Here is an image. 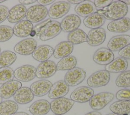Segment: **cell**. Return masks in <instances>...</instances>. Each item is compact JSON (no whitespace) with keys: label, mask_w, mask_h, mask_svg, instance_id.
<instances>
[{"label":"cell","mask_w":130,"mask_h":115,"mask_svg":"<svg viewBox=\"0 0 130 115\" xmlns=\"http://www.w3.org/2000/svg\"><path fill=\"white\" fill-rule=\"evenodd\" d=\"M96 12L105 19L114 21L124 18L128 12V7L120 0L115 1L107 7L98 10Z\"/></svg>","instance_id":"6da1fadb"},{"label":"cell","mask_w":130,"mask_h":115,"mask_svg":"<svg viewBox=\"0 0 130 115\" xmlns=\"http://www.w3.org/2000/svg\"><path fill=\"white\" fill-rule=\"evenodd\" d=\"M114 94L108 92H103L93 95L89 101L90 107L95 111L104 108L114 98Z\"/></svg>","instance_id":"7a4b0ae2"},{"label":"cell","mask_w":130,"mask_h":115,"mask_svg":"<svg viewBox=\"0 0 130 115\" xmlns=\"http://www.w3.org/2000/svg\"><path fill=\"white\" fill-rule=\"evenodd\" d=\"M75 102L66 97H61L53 100L50 103V109L54 114L63 115L72 108Z\"/></svg>","instance_id":"3957f363"},{"label":"cell","mask_w":130,"mask_h":115,"mask_svg":"<svg viewBox=\"0 0 130 115\" xmlns=\"http://www.w3.org/2000/svg\"><path fill=\"white\" fill-rule=\"evenodd\" d=\"M47 8L40 5H35L27 9L26 20L31 23H38L43 20L48 15Z\"/></svg>","instance_id":"277c9868"},{"label":"cell","mask_w":130,"mask_h":115,"mask_svg":"<svg viewBox=\"0 0 130 115\" xmlns=\"http://www.w3.org/2000/svg\"><path fill=\"white\" fill-rule=\"evenodd\" d=\"M110 79V73L106 70H101L91 74L87 80V84L90 88H98L107 85Z\"/></svg>","instance_id":"5b68a950"},{"label":"cell","mask_w":130,"mask_h":115,"mask_svg":"<svg viewBox=\"0 0 130 115\" xmlns=\"http://www.w3.org/2000/svg\"><path fill=\"white\" fill-rule=\"evenodd\" d=\"M86 74V72L83 69L76 67L67 72L64 81L69 86H76L84 80Z\"/></svg>","instance_id":"8992f818"},{"label":"cell","mask_w":130,"mask_h":115,"mask_svg":"<svg viewBox=\"0 0 130 115\" xmlns=\"http://www.w3.org/2000/svg\"><path fill=\"white\" fill-rule=\"evenodd\" d=\"M36 68L35 66L29 64L23 65L14 71V78L19 82H29L36 76Z\"/></svg>","instance_id":"52a82bcc"},{"label":"cell","mask_w":130,"mask_h":115,"mask_svg":"<svg viewBox=\"0 0 130 115\" xmlns=\"http://www.w3.org/2000/svg\"><path fill=\"white\" fill-rule=\"evenodd\" d=\"M94 95L93 90L87 86H81L75 89L71 94L70 98L74 102L85 103L89 101Z\"/></svg>","instance_id":"ba28073f"},{"label":"cell","mask_w":130,"mask_h":115,"mask_svg":"<svg viewBox=\"0 0 130 115\" xmlns=\"http://www.w3.org/2000/svg\"><path fill=\"white\" fill-rule=\"evenodd\" d=\"M37 46V41L33 38L28 37L17 43L14 47V50L19 54L27 56L32 54Z\"/></svg>","instance_id":"9c48e42d"},{"label":"cell","mask_w":130,"mask_h":115,"mask_svg":"<svg viewBox=\"0 0 130 115\" xmlns=\"http://www.w3.org/2000/svg\"><path fill=\"white\" fill-rule=\"evenodd\" d=\"M56 64L51 60L41 62L36 68V76L39 79H47L53 76L56 72Z\"/></svg>","instance_id":"30bf717a"},{"label":"cell","mask_w":130,"mask_h":115,"mask_svg":"<svg viewBox=\"0 0 130 115\" xmlns=\"http://www.w3.org/2000/svg\"><path fill=\"white\" fill-rule=\"evenodd\" d=\"M61 30L60 24L58 21L51 20L43 28L39 38L42 41L51 40L57 36Z\"/></svg>","instance_id":"8fae6325"},{"label":"cell","mask_w":130,"mask_h":115,"mask_svg":"<svg viewBox=\"0 0 130 115\" xmlns=\"http://www.w3.org/2000/svg\"><path fill=\"white\" fill-rule=\"evenodd\" d=\"M70 8L71 5L68 2H57L51 6L48 10V15L51 19H59L66 15L69 12Z\"/></svg>","instance_id":"7c38bea8"},{"label":"cell","mask_w":130,"mask_h":115,"mask_svg":"<svg viewBox=\"0 0 130 115\" xmlns=\"http://www.w3.org/2000/svg\"><path fill=\"white\" fill-rule=\"evenodd\" d=\"M114 59V55L111 50L105 47L98 49L93 55V60L98 64L106 65Z\"/></svg>","instance_id":"4fadbf2b"},{"label":"cell","mask_w":130,"mask_h":115,"mask_svg":"<svg viewBox=\"0 0 130 115\" xmlns=\"http://www.w3.org/2000/svg\"><path fill=\"white\" fill-rule=\"evenodd\" d=\"M130 44V35L120 34L114 36L107 44L108 49L112 52L119 51Z\"/></svg>","instance_id":"5bb4252c"},{"label":"cell","mask_w":130,"mask_h":115,"mask_svg":"<svg viewBox=\"0 0 130 115\" xmlns=\"http://www.w3.org/2000/svg\"><path fill=\"white\" fill-rule=\"evenodd\" d=\"M81 20L79 16L70 14L66 16L60 23L62 30L66 32H72L79 28Z\"/></svg>","instance_id":"9a60e30c"},{"label":"cell","mask_w":130,"mask_h":115,"mask_svg":"<svg viewBox=\"0 0 130 115\" xmlns=\"http://www.w3.org/2000/svg\"><path fill=\"white\" fill-rule=\"evenodd\" d=\"M106 33L102 27L91 29L87 34L88 44L92 47H96L102 44L105 41Z\"/></svg>","instance_id":"2e32d148"},{"label":"cell","mask_w":130,"mask_h":115,"mask_svg":"<svg viewBox=\"0 0 130 115\" xmlns=\"http://www.w3.org/2000/svg\"><path fill=\"white\" fill-rule=\"evenodd\" d=\"M52 86V83L46 80H41L34 82L30 89L34 96L42 97L49 93Z\"/></svg>","instance_id":"e0dca14e"},{"label":"cell","mask_w":130,"mask_h":115,"mask_svg":"<svg viewBox=\"0 0 130 115\" xmlns=\"http://www.w3.org/2000/svg\"><path fill=\"white\" fill-rule=\"evenodd\" d=\"M22 87V84L17 80H12L0 87V95L5 99L14 96L16 91Z\"/></svg>","instance_id":"ac0fdd59"},{"label":"cell","mask_w":130,"mask_h":115,"mask_svg":"<svg viewBox=\"0 0 130 115\" xmlns=\"http://www.w3.org/2000/svg\"><path fill=\"white\" fill-rule=\"evenodd\" d=\"M69 91V86L63 80H60L52 85L48 93V97L51 99L63 97Z\"/></svg>","instance_id":"d6986e66"},{"label":"cell","mask_w":130,"mask_h":115,"mask_svg":"<svg viewBox=\"0 0 130 115\" xmlns=\"http://www.w3.org/2000/svg\"><path fill=\"white\" fill-rule=\"evenodd\" d=\"M54 49L48 45H42L37 47L32 54L33 58L37 61L42 62L47 60L53 54Z\"/></svg>","instance_id":"ffe728a7"},{"label":"cell","mask_w":130,"mask_h":115,"mask_svg":"<svg viewBox=\"0 0 130 115\" xmlns=\"http://www.w3.org/2000/svg\"><path fill=\"white\" fill-rule=\"evenodd\" d=\"M27 9L25 6L18 4L13 7L9 11L8 21L11 23H17L25 17Z\"/></svg>","instance_id":"44dd1931"},{"label":"cell","mask_w":130,"mask_h":115,"mask_svg":"<svg viewBox=\"0 0 130 115\" xmlns=\"http://www.w3.org/2000/svg\"><path fill=\"white\" fill-rule=\"evenodd\" d=\"M107 29L113 32H125L130 29V19L124 17L120 19L112 21L107 26Z\"/></svg>","instance_id":"7402d4cb"},{"label":"cell","mask_w":130,"mask_h":115,"mask_svg":"<svg viewBox=\"0 0 130 115\" xmlns=\"http://www.w3.org/2000/svg\"><path fill=\"white\" fill-rule=\"evenodd\" d=\"M33 29L32 23L27 20H23L15 24L13 28V34L19 37H25L30 35Z\"/></svg>","instance_id":"603a6c76"},{"label":"cell","mask_w":130,"mask_h":115,"mask_svg":"<svg viewBox=\"0 0 130 115\" xmlns=\"http://www.w3.org/2000/svg\"><path fill=\"white\" fill-rule=\"evenodd\" d=\"M50 110V103L45 99H40L33 102L29 107L32 115H46Z\"/></svg>","instance_id":"cb8c5ba5"},{"label":"cell","mask_w":130,"mask_h":115,"mask_svg":"<svg viewBox=\"0 0 130 115\" xmlns=\"http://www.w3.org/2000/svg\"><path fill=\"white\" fill-rule=\"evenodd\" d=\"M13 97L17 103L25 104L30 102L34 99V95L30 88L21 87L16 91Z\"/></svg>","instance_id":"d4e9b609"},{"label":"cell","mask_w":130,"mask_h":115,"mask_svg":"<svg viewBox=\"0 0 130 115\" xmlns=\"http://www.w3.org/2000/svg\"><path fill=\"white\" fill-rule=\"evenodd\" d=\"M74 10L77 15L85 18L97 11L94 3L90 1H83L77 5Z\"/></svg>","instance_id":"484cf974"},{"label":"cell","mask_w":130,"mask_h":115,"mask_svg":"<svg viewBox=\"0 0 130 115\" xmlns=\"http://www.w3.org/2000/svg\"><path fill=\"white\" fill-rule=\"evenodd\" d=\"M127 66V61L123 58L118 57L114 59L109 64L105 65V70L109 73H121L126 70Z\"/></svg>","instance_id":"4316f807"},{"label":"cell","mask_w":130,"mask_h":115,"mask_svg":"<svg viewBox=\"0 0 130 115\" xmlns=\"http://www.w3.org/2000/svg\"><path fill=\"white\" fill-rule=\"evenodd\" d=\"M74 45L68 41H62L55 47L53 56L56 59L62 58L70 55L73 51Z\"/></svg>","instance_id":"83f0119b"},{"label":"cell","mask_w":130,"mask_h":115,"mask_svg":"<svg viewBox=\"0 0 130 115\" xmlns=\"http://www.w3.org/2000/svg\"><path fill=\"white\" fill-rule=\"evenodd\" d=\"M106 21L104 16L95 12L83 19V24L84 25L91 29L100 28L103 26Z\"/></svg>","instance_id":"f1b7e54d"},{"label":"cell","mask_w":130,"mask_h":115,"mask_svg":"<svg viewBox=\"0 0 130 115\" xmlns=\"http://www.w3.org/2000/svg\"><path fill=\"white\" fill-rule=\"evenodd\" d=\"M112 113L118 115H123L130 113V101L118 100L112 103L110 107Z\"/></svg>","instance_id":"f546056e"},{"label":"cell","mask_w":130,"mask_h":115,"mask_svg":"<svg viewBox=\"0 0 130 115\" xmlns=\"http://www.w3.org/2000/svg\"><path fill=\"white\" fill-rule=\"evenodd\" d=\"M68 41L73 45H78L87 42V34L82 29L78 28L69 32L67 36Z\"/></svg>","instance_id":"4dcf8cb0"},{"label":"cell","mask_w":130,"mask_h":115,"mask_svg":"<svg viewBox=\"0 0 130 115\" xmlns=\"http://www.w3.org/2000/svg\"><path fill=\"white\" fill-rule=\"evenodd\" d=\"M76 58L73 55L62 58L56 64V69L58 71L69 70L75 67L77 65Z\"/></svg>","instance_id":"1f68e13d"},{"label":"cell","mask_w":130,"mask_h":115,"mask_svg":"<svg viewBox=\"0 0 130 115\" xmlns=\"http://www.w3.org/2000/svg\"><path fill=\"white\" fill-rule=\"evenodd\" d=\"M18 109V104L12 100H5L0 104V115H12Z\"/></svg>","instance_id":"d6a6232c"},{"label":"cell","mask_w":130,"mask_h":115,"mask_svg":"<svg viewBox=\"0 0 130 115\" xmlns=\"http://www.w3.org/2000/svg\"><path fill=\"white\" fill-rule=\"evenodd\" d=\"M17 59L16 54L9 50L2 52L0 54V68L9 67L13 64Z\"/></svg>","instance_id":"836d02e7"},{"label":"cell","mask_w":130,"mask_h":115,"mask_svg":"<svg viewBox=\"0 0 130 115\" xmlns=\"http://www.w3.org/2000/svg\"><path fill=\"white\" fill-rule=\"evenodd\" d=\"M115 84L118 87H130V70H125L121 72L116 78Z\"/></svg>","instance_id":"e575fe53"},{"label":"cell","mask_w":130,"mask_h":115,"mask_svg":"<svg viewBox=\"0 0 130 115\" xmlns=\"http://www.w3.org/2000/svg\"><path fill=\"white\" fill-rule=\"evenodd\" d=\"M14 71L11 67L0 68V84H4L13 80Z\"/></svg>","instance_id":"d590c367"},{"label":"cell","mask_w":130,"mask_h":115,"mask_svg":"<svg viewBox=\"0 0 130 115\" xmlns=\"http://www.w3.org/2000/svg\"><path fill=\"white\" fill-rule=\"evenodd\" d=\"M13 28L7 25H0V42L8 41L13 35Z\"/></svg>","instance_id":"8d00e7d4"},{"label":"cell","mask_w":130,"mask_h":115,"mask_svg":"<svg viewBox=\"0 0 130 115\" xmlns=\"http://www.w3.org/2000/svg\"><path fill=\"white\" fill-rule=\"evenodd\" d=\"M116 98L118 100L130 101V90L122 89L117 92Z\"/></svg>","instance_id":"74e56055"},{"label":"cell","mask_w":130,"mask_h":115,"mask_svg":"<svg viewBox=\"0 0 130 115\" xmlns=\"http://www.w3.org/2000/svg\"><path fill=\"white\" fill-rule=\"evenodd\" d=\"M51 20V19H47L41 22L40 23L37 24L35 26H34L33 30L36 32V35L37 37H40L43 28H44L45 25Z\"/></svg>","instance_id":"f35d334b"},{"label":"cell","mask_w":130,"mask_h":115,"mask_svg":"<svg viewBox=\"0 0 130 115\" xmlns=\"http://www.w3.org/2000/svg\"><path fill=\"white\" fill-rule=\"evenodd\" d=\"M120 57L126 59H130V44L118 52Z\"/></svg>","instance_id":"ab89813d"},{"label":"cell","mask_w":130,"mask_h":115,"mask_svg":"<svg viewBox=\"0 0 130 115\" xmlns=\"http://www.w3.org/2000/svg\"><path fill=\"white\" fill-rule=\"evenodd\" d=\"M9 10L8 8L5 6H0V23L3 22L7 19Z\"/></svg>","instance_id":"60d3db41"},{"label":"cell","mask_w":130,"mask_h":115,"mask_svg":"<svg viewBox=\"0 0 130 115\" xmlns=\"http://www.w3.org/2000/svg\"><path fill=\"white\" fill-rule=\"evenodd\" d=\"M113 2L112 0H104V1H101V0H95L94 1V4L96 8L103 9L108 6H109L112 2Z\"/></svg>","instance_id":"b9f144b4"},{"label":"cell","mask_w":130,"mask_h":115,"mask_svg":"<svg viewBox=\"0 0 130 115\" xmlns=\"http://www.w3.org/2000/svg\"><path fill=\"white\" fill-rule=\"evenodd\" d=\"M39 5L45 6L47 5H49L53 2H54V0H38L37 1Z\"/></svg>","instance_id":"7bdbcfd3"},{"label":"cell","mask_w":130,"mask_h":115,"mask_svg":"<svg viewBox=\"0 0 130 115\" xmlns=\"http://www.w3.org/2000/svg\"><path fill=\"white\" fill-rule=\"evenodd\" d=\"M36 0H19L18 2H19L20 4L23 5L24 6V5H29L33 4L37 2Z\"/></svg>","instance_id":"ee69618b"},{"label":"cell","mask_w":130,"mask_h":115,"mask_svg":"<svg viewBox=\"0 0 130 115\" xmlns=\"http://www.w3.org/2000/svg\"><path fill=\"white\" fill-rule=\"evenodd\" d=\"M84 115H102V114L101 112L98 111H92L85 114Z\"/></svg>","instance_id":"f6af8a7d"},{"label":"cell","mask_w":130,"mask_h":115,"mask_svg":"<svg viewBox=\"0 0 130 115\" xmlns=\"http://www.w3.org/2000/svg\"><path fill=\"white\" fill-rule=\"evenodd\" d=\"M83 1H82V0H77V1H73V0H69V1H68L67 2H68V3H69L70 4L71 3V4H77V5H78V4H79V3H80L81 2H83Z\"/></svg>","instance_id":"bcb514c9"},{"label":"cell","mask_w":130,"mask_h":115,"mask_svg":"<svg viewBox=\"0 0 130 115\" xmlns=\"http://www.w3.org/2000/svg\"><path fill=\"white\" fill-rule=\"evenodd\" d=\"M12 115H29L25 112H16Z\"/></svg>","instance_id":"7dc6e473"},{"label":"cell","mask_w":130,"mask_h":115,"mask_svg":"<svg viewBox=\"0 0 130 115\" xmlns=\"http://www.w3.org/2000/svg\"><path fill=\"white\" fill-rule=\"evenodd\" d=\"M120 1H121L123 3L126 4L127 6V5H130V1H127V0H120Z\"/></svg>","instance_id":"c3c4849f"},{"label":"cell","mask_w":130,"mask_h":115,"mask_svg":"<svg viewBox=\"0 0 130 115\" xmlns=\"http://www.w3.org/2000/svg\"><path fill=\"white\" fill-rule=\"evenodd\" d=\"M30 35L31 37H34V36H35L36 35V32H35V31H34V30H32V31L31 32Z\"/></svg>","instance_id":"681fc988"},{"label":"cell","mask_w":130,"mask_h":115,"mask_svg":"<svg viewBox=\"0 0 130 115\" xmlns=\"http://www.w3.org/2000/svg\"><path fill=\"white\" fill-rule=\"evenodd\" d=\"M106 115H118V114H116L115 113H108Z\"/></svg>","instance_id":"f907efd6"},{"label":"cell","mask_w":130,"mask_h":115,"mask_svg":"<svg viewBox=\"0 0 130 115\" xmlns=\"http://www.w3.org/2000/svg\"><path fill=\"white\" fill-rule=\"evenodd\" d=\"M2 100H3V98L0 95V104L2 102Z\"/></svg>","instance_id":"816d5d0a"},{"label":"cell","mask_w":130,"mask_h":115,"mask_svg":"<svg viewBox=\"0 0 130 115\" xmlns=\"http://www.w3.org/2000/svg\"><path fill=\"white\" fill-rule=\"evenodd\" d=\"M6 1L5 0H0V4L1 3H3V2H5Z\"/></svg>","instance_id":"f5cc1de1"},{"label":"cell","mask_w":130,"mask_h":115,"mask_svg":"<svg viewBox=\"0 0 130 115\" xmlns=\"http://www.w3.org/2000/svg\"><path fill=\"white\" fill-rule=\"evenodd\" d=\"M123 115H128V114H123Z\"/></svg>","instance_id":"db71d44e"},{"label":"cell","mask_w":130,"mask_h":115,"mask_svg":"<svg viewBox=\"0 0 130 115\" xmlns=\"http://www.w3.org/2000/svg\"><path fill=\"white\" fill-rule=\"evenodd\" d=\"M1 47H0V54H1Z\"/></svg>","instance_id":"11a10c76"},{"label":"cell","mask_w":130,"mask_h":115,"mask_svg":"<svg viewBox=\"0 0 130 115\" xmlns=\"http://www.w3.org/2000/svg\"><path fill=\"white\" fill-rule=\"evenodd\" d=\"M53 115H58V114H53Z\"/></svg>","instance_id":"9f6ffc18"}]
</instances>
